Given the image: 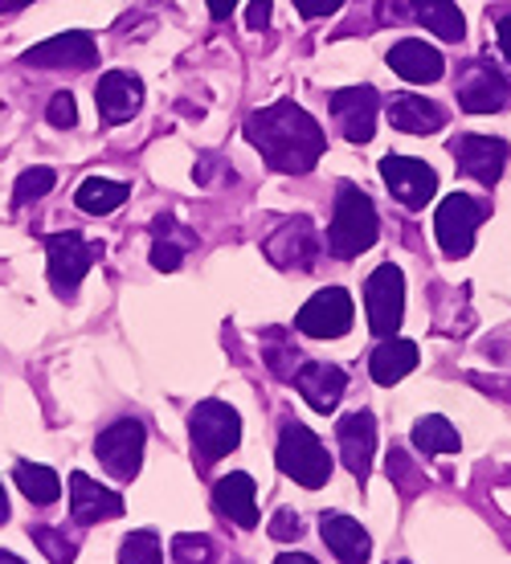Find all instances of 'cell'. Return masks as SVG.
Here are the masks:
<instances>
[{
    "instance_id": "obj_5",
    "label": "cell",
    "mask_w": 511,
    "mask_h": 564,
    "mask_svg": "<svg viewBox=\"0 0 511 564\" xmlns=\"http://www.w3.org/2000/svg\"><path fill=\"white\" fill-rule=\"evenodd\" d=\"M102 246L99 241H86L83 234H50L45 238V258H50V282H54V291L62 299H74L78 291V282L86 279V270L99 262Z\"/></svg>"
},
{
    "instance_id": "obj_39",
    "label": "cell",
    "mask_w": 511,
    "mask_h": 564,
    "mask_svg": "<svg viewBox=\"0 0 511 564\" xmlns=\"http://www.w3.org/2000/svg\"><path fill=\"white\" fill-rule=\"evenodd\" d=\"M233 9H238V0H209V17H214V21H229Z\"/></svg>"
},
{
    "instance_id": "obj_16",
    "label": "cell",
    "mask_w": 511,
    "mask_h": 564,
    "mask_svg": "<svg viewBox=\"0 0 511 564\" xmlns=\"http://www.w3.org/2000/svg\"><path fill=\"white\" fill-rule=\"evenodd\" d=\"M450 152H455L458 169L467 172L470 181L479 184H491L503 176V169H508V143L503 140H491V135H458L455 143H450Z\"/></svg>"
},
{
    "instance_id": "obj_19",
    "label": "cell",
    "mask_w": 511,
    "mask_h": 564,
    "mask_svg": "<svg viewBox=\"0 0 511 564\" xmlns=\"http://www.w3.org/2000/svg\"><path fill=\"white\" fill-rule=\"evenodd\" d=\"M295 389L298 397L312 405L315 413H331L340 405L344 389H348V377H344L340 365H327V360H312L295 372Z\"/></svg>"
},
{
    "instance_id": "obj_26",
    "label": "cell",
    "mask_w": 511,
    "mask_h": 564,
    "mask_svg": "<svg viewBox=\"0 0 511 564\" xmlns=\"http://www.w3.org/2000/svg\"><path fill=\"white\" fill-rule=\"evenodd\" d=\"M413 17L430 33H438L442 42H463L467 37V21H463L455 0H413Z\"/></svg>"
},
{
    "instance_id": "obj_6",
    "label": "cell",
    "mask_w": 511,
    "mask_h": 564,
    "mask_svg": "<svg viewBox=\"0 0 511 564\" xmlns=\"http://www.w3.org/2000/svg\"><path fill=\"white\" fill-rule=\"evenodd\" d=\"M365 307H369V327L372 336H398L401 315H405V274L393 262H384L369 274L365 282Z\"/></svg>"
},
{
    "instance_id": "obj_10",
    "label": "cell",
    "mask_w": 511,
    "mask_h": 564,
    "mask_svg": "<svg viewBox=\"0 0 511 564\" xmlns=\"http://www.w3.org/2000/svg\"><path fill=\"white\" fill-rule=\"evenodd\" d=\"M483 221V205L467 193H455L446 197L434 213V234H438V246L450 258H467L470 246H475V229Z\"/></svg>"
},
{
    "instance_id": "obj_33",
    "label": "cell",
    "mask_w": 511,
    "mask_h": 564,
    "mask_svg": "<svg viewBox=\"0 0 511 564\" xmlns=\"http://www.w3.org/2000/svg\"><path fill=\"white\" fill-rule=\"evenodd\" d=\"M29 536H33V544H42L50 564H74V556H78V544L70 536H62L57 528H33Z\"/></svg>"
},
{
    "instance_id": "obj_38",
    "label": "cell",
    "mask_w": 511,
    "mask_h": 564,
    "mask_svg": "<svg viewBox=\"0 0 511 564\" xmlns=\"http://www.w3.org/2000/svg\"><path fill=\"white\" fill-rule=\"evenodd\" d=\"M270 9H274V4H270V0H254V4H250V13H246V25L254 29H267L270 25Z\"/></svg>"
},
{
    "instance_id": "obj_35",
    "label": "cell",
    "mask_w": 511,
    "mask_h": 564,
    "mask_svg": "<svg viewBox=\"0 0 511 564\" xmlns=\"http://www.w3.org/2000/svg\"><path fill=\"white\" fill-rule=\"evenodd\" d=\"M45 119H50L54 128H66V131L78 123V102H74L70 90H57L54 99H50V111H45Z\"/></svg>"
},
{
    "instance_id": "obj_18",
    "label": "cell",
    "mask_w": 511,
    "mask_h": 564,
    "mask_svg": "<svg viewBox=\"0 0 511 564\" xmlns=\"http://www.w3.org/2000/svg\"><path fill=\"white\" fill-rule=\"evenodd\" d=\"M258 482L246 475V470H229L221 479L214 482V511L221 520L238 523V528H258Z\"/></svg>"
},
{
    "instance_id": "obj_40",
    "label": "cell",
    "mask_w": 511,
    "mask_h": 564,
    "mask_svg": "<svg viewBox=\"0 0 511 564\" xmlns=\"http://www.w3.org/2000/svg\"><path fill=\"white\" fill-rule=\"evenodd\" d=\"M499 50L508 54V62H511V17H503L499 21Z\"/></svg>"
},
{
    "instance_id": "obj_12",
    "label": "cell",
    "mask_w": 511,
    "mask_h": 564,
    "mask_svg": "<svg viewBox=\"0 0 511 564\" xmlns=\"http://www.w3.org/2000/svg\"><path fill=\"white\" fill-rule=\"evenodd\" d=\"M455 95H458V107L470 115H491L508 107V83H503V74L491 62H467L458 70Z\"/></svg>"
},
{
    "instance_id": "obj_14",
    "label": "cell",
    "mask_w": 511,
    "mask_h": 564,
    "mask_svg": "<svg viewBox=\"0 0 511 564\" xmlns=\"http://www.w3.org/2000/svg\"><path fill=\"white\" fill-rule=\"evenodd\" d=\"M336 442H340V458L352 479H369L372 454H377V417L369 410H356L336 422Z\"/></svg>"
},
{
    "instance_id": "obj_27",
    "label": "cell",
    "mask_w": 511,
    "mask_h": 564,
    "mask_svg": "<svg viewBox=\"0 0 511 564\" xmlns=\"http://www.w3.org/2000/svg\"><path fill=\"white\" fill-rule=\"evenodd\" d=\"M123 200H128V184L107 181V176H90V181H83L78 193H74V205L83 213H90V217H107V213H115Z\"/></svg>"
},
{
    "instance_id": "obj_36",
    "label": "cell",
    "mask_w": 511,
    "mask_h": 564,
    "mask_svg": "<svg viewBox=\"0 0 511 564\" xmlns=\"http://www.w3.org/2000/svg\"><path fill=\"white\" fill-rule=\"evenodd\" d=\"M270 540H298L303 536V520H298V511H291V508H283L279 511V516H274V520H270Z\"/></svg>"
},
{
    "instance_id": "obj_2",
    "label": "cell",
    "mask_w": 511,
    "mask_h": 564,
    "mask_svg": "<svg viewBox=\"0 0 511 564\" xmlns=\"http://www.w3.org/2000/svg\"><path fill=\"white\" fill-rule=\"evenodd\" d=\"M381 234V221H377V209L372 200L356 188V184H340L336 193V213H331V226H327V250L348 262V258L365 254L372 241Z\"/></svg>"
},
{
    "instance_id": "obj_29",
    "label": "cell",
    "mask_w": 511,
    "mask_h": 564,
    "mask_svg": "<svg viewBox=\"0 0 511 564\" xmlns=\"http://www.w3.org/2000/svg\"><path fill=\"white\" fill-rule=\"evenodd\" d=\"M119 564H164V549H160L156 532H152V528L131 532V536L119 544Z\"/></svg>"
},
{
    "instance_id": "obj_4",
    "label": "cell",
    "mask_w": 511,
    "mask_h": 564,
    "mask_svg": "<svg viewBox=\"0 0 511 564\" xmlns=\"http://www.w3.org/2000/svg\"><path fill=\"white\" fill-rule=\"evenodd\" d=\"M274 466L283 470L286 479L303 482L307 491L324 487L331 479V454L324 451V442L298 422H286L279 434V451H274Z\"/></svg>"
},
{
    "instance_id": "obj_30",
    "label": "cell",
    "mask_w": 511,
    "mask_h": 564,
    "mask_svg": "<svg viewBox=\"0 0 511 564\" xmlns=\"http://www.w3.org/2000/svg\"><path fill=\"white\" fill-rule=\"evenodd\" d=\"M172 556H176V564H214L217 544L205 532H181L172 540Z\"/></svg>"
},
{
    "instance_id": "obj_45",
    "label": "cell",
    "mask_w": 511,
    "mask_h": 564,
    "mask_svg": "<svg viewBox=\"0 0 511 564\" xmlns=\"http://www.w3.org/2000/svg\"><path fill=\"white\" fill-rule=\"evenodd\" d=\"M401 564H410V561H401Z\"/></svg>"
},
{
    "instance_id": "obj_25",
    "label": "cell",
    "mask_w": 511,
    "mask_h": 564,
    "mask_svg": "<svg viewBox=\"0 0 511 564\" xmlns=\"http://www.w3.org/2000/svg\"><path fill=\"white\" fill-rule=\"evenodd\" d=\"M13 482L21 487V495H25L33 508H50V503L62 499V479H57V470H50V466H42V463H17Z\"/></svg>"
},
{
    "instance_id": "obj_11",
    "label": "cell",
    "mask_w": 511,
    "mask_h": 564,
    "mask_svg": "<svg viewBox=\"0 0 511 564\" xmlns=\"http://www.w3.org/2000/svg\"><path fill=\"white\" fill-rule=\"evenodd\" d=\"M381 176L405 209H426V200H434V193H438V172L413 155H384Z\"/></svg>"
},
{
    "instance_id": "obj_13",
    "label": "cell",
    "mask_w": 511,
    "mask_h": 564,
    "mask_svg": "<svg viewBox=\"0 0 511 564\" xmlns=\"http://www.w3.org/2000/svg\"><path fill=\"white\" fill-rule=\"evenodd\" d=\"M262 254H267L279 270H312L315 258H319V238H315V226L307 221V217L286 221V226H279L267 238Z\"/></svg>"
},
{
    "instance_id": "obj_3",
    "label": "cell",
    "mask_w": 511,
    "mask_h": 564,
    "mask_svg": "<svg viewBox=\"0 0 511 564\" xmlns=\"http://www.w3.org/2000/svg\"><path fill=\"white\" fill-rule=\"evenodd\" d=\"M188 437H193V458H197V466L209 470L226 454L238 451V442H242V417L226 401H200L197 410L188 413Z\"/></svg>"
},
{
    "instance_id": "obj_28",
    "label": "cell",
    "mask_w": 511,
    "mask_h": 564,
    "mask_svg": "<svg viewBox=\"0 0 511 564\" xmlns=\"http://www.w3.org/2000/svg\"><path fill=\"white\" fill-rule=\"evenodd\" d=\"M413 446L422 454H455L458 451V430L446 417L430 413L422 422L413 425Z\"/></svg>"
},
{
    "instance_id": "obj_34",
    "label": "cell",
    "mask_w": 511,
    "mask_h": 564,
    "mask_svg": "<svg viewBox=\"0 0 511 564\" xmlns=\"http://www.w3.org/2000/svg\"><path fill=\"white\" fill-rule=\"evenodd\" d=\"M389 479L398 482L401 487V495H405V499H413V495L422 491V470H417V466H413V458L405 451H398V446H393V454H389Z\"/></svg>"
},
{
    "instance_id": "obj_41",
    "label": "cell",
    "mask_w": 511,
    "mask_h": 564,
    "mask_svg": "<svg viewBox=\"0 0 511 564\" xmlns=\"http://www.w3.org/2000/svg\"><path fill=\"white\" fill-rule=\"evenodd\" d=\"M274 564H315V561H312V556H303V552H283Z\"/></svg>"
},
{
    "instance_id": "obj_1",
    "label": "cell",
    "mask_w": 511,
    "mask_h": 564,
    "mask_svg": "<svg viewBox=\"0 0 511 564\" xmlns=\"http://www.w3.org/2000/svg\"><path fill=\"white\" fill-rule=\"evenodd\" d=\"M246 140L262 152V160H267L270 169L291 172V176L312 172L319 164V155L327 152L324 128L291 99L270 102V107L250 115L246 119Z\"/></svg>"
},
{
    "instance_id": "obj_42",
    "label": "cell",
    "mask_w": 511,
    "mask_h": 564,
    "mask_svg": "<svg viewBox=\"0 0 511 564\" xmlns=\"http://www.w3.org/2000/svg\"><path fill=\"white\" fill-rule=\"evenodd\" d=\"M29 0H0V13H17V9H25Z\"/></svg>"
},
{
    "instance_id": "obj_31",
    "label": "cell",
    "mask_w": 511,
    "mask_h": 564,
    "mask_svg": "<svg viewBox=\"0 0 511 564\" xmlns=\"http://www.w3.org/2000/svg\"><path fill=\"white\" fill-rule=\"evenodd\" d=\"M57 184V172L54 169H25L17 176V188H13V205H33V200H42L50 188Z\"/></svg>"
},
{
    "instance_id": "obj_23",
    "label": "cell",
    "mask_w": 511,
    "mask_h": 564,
    "mask_svg": "<svg viewBox=\"0 0 511 564\" xmlns=\"http://www.w3.org/2000/svg\"><path fill=\"white\" fill-rule=\"evenodd\" d=\"M389 66H393V74H401L405 83H438L442 74H446V62H442L438 50L426 42H413V37L389 50Z\"/></svg>"
},
{
    "instance_id": "obj_8",
    "label": "cell",
    "mask_w": 511,
    "mask_h": 564,
    "mask_svg": "<svg viewBox=\"0 0 511 564\" xmlns=\"http://www.w3.org/2000/svg\"><path fill=\"white\" fill-rule=\"evenodd\" d=\"M95 62H99V45L83 29L57 33V37L21 54V66H29V70H90Z\"/></svg>"
},
{
    "instance_id": "obj_7",
    "label": "cell",
    "mask_w": 511,
    "mask_h": 564,
    "mask_svg": "<svg viewBox=\"0 0 511 564\" xmlns=\"http://www.w3.org/2000/svg\"><path fill=\"white\" fill-rule=\"evenodd\" d=\"M143 442H148V430L135 417H123V422L107 425L99 437H95V458L102 463L107 475L131 482L140 475L143 463Z\"/></svg>"
},
{
    "instance_id": "obj_32",
    "label": "cell",
    "mask_w": 511,
    "mask_h": 564,
    "mask_svg": "<svg viewBox=\"0 0 511 564\" xmlns=\"http://www.w3.org/2000/svg\"><path fill=\"white\" fill-rule=\"evenodd\" d=\"M188 241H172L168 238V221H160L156 226V241H152V267L156 270H176L181 262H185V250H188Z\"/></svg>"
},
{
    "instance_id": "obj_17",
    "label": "cell",
    "mask_w": 511,
    "mask_h": 564,
    "mask_svg": "<svg viewBox=\"0 0 511 564\" xmlns=\"http://www.w3.org/2000/svg\"><path fill=\"white\" fill-rule=\"evenodd\" d=\"M70 516H74V523H83V528L119 520V516H123V499H119L111 487L95 482L90 475L74 470L70 475Z\"/></svg>"
},
{
    "instance_id": "obj_22",
    "label": "cell",
    "mask_w": 511,
    "mask_h": 564,
    "mask_svg": "<svg viewBox=\"0 0 511 564\" xmlns=\"http://www.w3.org/2000/svg\"><path fill=\"white\" fill-rule=\"evenodd\" d=\"M389 123L405 135H434L446 128V111L422 95H393L389 99Z\"/></svg>"
},
{
    "instance_id": "obj_9",
    "label": "cell",
    "mask_w": 511,
    "mask_h": 564,
    "mask_svg": "<svg viewBox=\"0 0 511 564\" xmlns=\"http://www.w3.org/2000/svg\"><path fill=\"white\" fill-rule=\"evenodd\" d=\"M295 327L312 339H340L352 327V299L344 286H324L319 295H312L295 315Z\"/></svg>"
},
{
    "instance_id": "obj_43",
    "label": "cell",
    "mask_w": 511,
    "mask_h": 564,
    "mask_svg": "<svg viewBox=\"0 0 511 564\" xmlns=\"http://www.w3.org/2000/svg\"><path fill=\"white\" fill-rule=\"evenodd\" d=\"M9 520V499H4V487H0V523Z\"/></svg>"
},
{
    "instance_id": "obj_37",
    "label": "cell",
    "mask_w": 511,
    "mask_h": 564,
    "mask_svg": "<svg viewBox=\"0 0 511 564\" xmlns=\"http://www.w3.org/2000/svg\"><path fill=\"white\" fill-rule=\"evenodd\" d=\"M344 0H295V9L303 17H307V21H315V17H327V13H336V9H340Z\"/></svg>"
},
{
    "instance_id": "obj_15",
    "label": "cell",
    "mask_w": 511,
    "mask_h": 564,
    "mask_svg": "<svg viewBox=\"0 0 511 564\" xmlns=\"http://www.w3.org/2000/svg\"><path fill=\"white\" fill-rule=\"evenodd\" d=\"M377 111H381V99H377L372 86H348V90H336V95H331V119H336V128L344 131L348 143L372 140Z\"/></svg>"
},
{
    "instance_id": "obj_20",
    "label": "cell",
    "mask_w": 511,
    "mask_h": 564,
    "mask_svg": "<svg viewBox=\"0 0 511 564\" xmlns=\"http://www.w3.org/2000/svg\"><path fill=\"white\" fill-rule=\"evenodd\" d=\"M319 536H324V544L331 549V556L340 564L369 561V552H372L369 532H365L352 516H344V511H324V516H319Z\"/></svg>"
},
{
    "instance_id": "obj_44",
    "label": "cell",
    "mask_w": 511,
    "mask_h": 564,
    "mask_svg": "<svg viewBox=\"0 0 511 564\" xmlns=\"http://www.w3.org/2000/svg\"><path fill=\"white\" fill-rule=\"evenodd\" d=\"M0 564H25L21 556H13V552H0Z\"/></svg>"
},
{
    "instance_id": "obj_21",
    "label": "cell",
    "mask_w": 511,
    "mask_h": 564,
    "mask_svg": "<svg viewBox=\"0 0 511 564\" xmlns=\"http://www.w3.org/2000/svg\"><path fill=\"white\" fill-rule=\"evenodd\" d=\"M95 102H99V115L107 123H123L140 111L143 102V83L128 70H111L102 74L99 86H95Z\"/></svg>"
},
{
    "instance_id": "obj_24",
    "label": "cell",
    "mask_w": 511,
    "mask_h": 564,
    "mask_svg": "<svg viewBox=\"0 0 511 564\" xmlns=\"http://www.w3.org/2000/svg\"><path fill=\"white\" fill-rule=\"evenodd\" d=\"M417 360H422V352H417V344L413 339H384V344H377L369 356V372L377 384H398L401 377H410L413 368H417Z\"/></svg>"
}]
</instances>
